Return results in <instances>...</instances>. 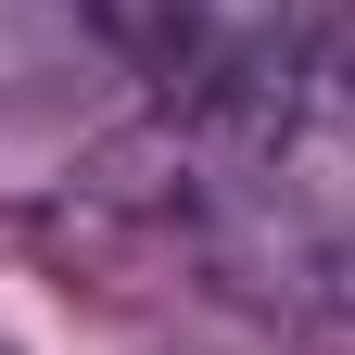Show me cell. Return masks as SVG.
<instances>
[{
	"instance_id": "7a4b0ae2",
	"label": "cell",
	"mask_w": 355,
	"mask_h": 355,
	"mask_svg": "<svg viewBox=\"0 0 355 355\" xmlns=\"http://www.w3.org/2000/svg\"><path fill=\"white\" fill-rule=\"evenodd\" d=\"M191 254L229 304H254L304 355H355V216L279 191V178H216L191 203Z\"/></svg>"
},
{
	"instance_id": "6da1fadb",
	"label": "cell",
	"mask_w": 355,
	"mask_h": 355,
	"mask_svg": "<svg viewBox=\"0 0 355 355\" xmlns=\"http://www.w3.org/2000/svg\"><path fill=\"white\" fill-rule=\"evenodd\" d=\"M89 13L178 114L229 140H292L304 114L355 102V26L304 0H89Z\"/></svg>"
}]
</instances>
